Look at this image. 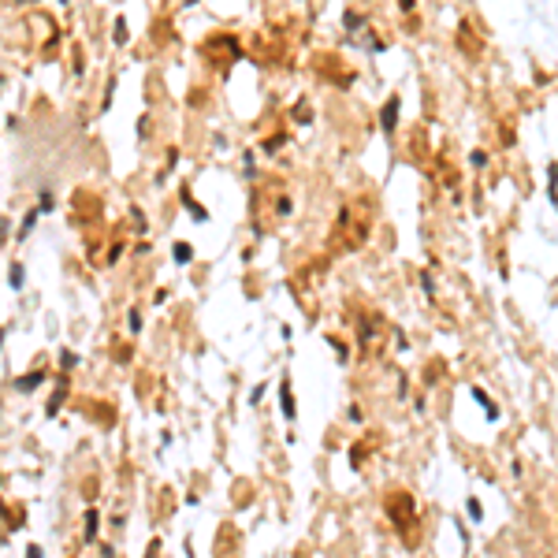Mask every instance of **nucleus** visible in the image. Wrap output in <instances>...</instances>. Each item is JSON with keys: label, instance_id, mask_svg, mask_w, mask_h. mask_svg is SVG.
<instances>
[{"label": "nucleus", "instance_id": "1", "mask_svg": "<svg viewBox=\"0 0 558 558\" xmlns=\"http://www.w3.org/2000/svg\"><path fill=\"white\" fill-rule=\"evenodd\" d=\"M41 380H45V372H41V368H34V372L19 376V380H15V387H19V391H34V387L41 383Z\"/></svg>", "mask_w": 558, "mask_h": 558}, {"label": "nucleus", "instance_id": "2", "mask_svg": "<svg viewBox=\"0 0 558 558\" xmlns=\"http://www.w3.org/2000/svg\"><path fill=\"white\" fill-rule=\"evenodd\" d=\"M394 119H398V97H391L383 105V130H394Z\"/></svg>", "mask_w": 558, "mask_h": 558}, {"label": "nucleus", "instance_id": "3", "mask_svg": "<svg viewBox=\"0 0 558 558\" xmlns=\"http://www.w3.org/2000/svg\"><path fill=\"white\" fill-rule=\"evenodd\" d=\"M472 398H476L480 406H484V413H488V417H491V421H495V417H499V406H491V398H488V394H484V391H480V387H476V391H472Z\"/></svg>", "mask_w": 558, "mask_h": 558}, {"label": "nucleus", "instance_id": "4", "mask_svg": "<svg viewBox=\"0 0 558 558\" xmlns=\"http://www.w3.org/2000/svg\"><path fill=\"white\" fill-rule=\"evenodd\" d=\"M97 525H101L97 510H90V514H86V543H93V540H97Z\"/></svg>", "mask_w": 558, "mask_h": 558}, {"label": "nucleus", "instance_id": "5", "mask_svg": "<svg viewBox=\"0 0 558 558\" xmlns=\"http://www.w3.org/2000/svg\"><path fill=\"white\" fill-rule=\"evenodd\" d=\"M279 394H283V413H287V417H294V394H290V383H287V380H283Z\"/></svg>", "mask_w": 558, "mask_h": 558}, {"label": "nucleus", "instance_id": "6", "mask_svg": "<svg viewBox=\"0 0 558 558\" xmlns=\"http://www.w3.org/2000/svg\"><path fill=\"white\" fill-rule=\"evenodd\" d=\"M190 257H194V246H190V242H175V261H179V264H186Z\"/></svg>", "mask_w": 558, "mask_h": 558}, {"label": "nucleus", "instance_id": "7", "mask_svg": "<svg viewBox=\"0 0 558 558\" xmlns=\"http://www.w3.org/2000/svg\"><path fill=\"white\" fill-rule=\"evenodd\" d=\"M63 398H67V391H63V387H60V391H56V394H52V398H49V417H52V413H60V406H63Z\"/></svg>", "mask_w": 558, "mask_h": 558}, {"label": "nucleus", "instance_id": "8", "mask_svg": "<svg viewBox=\"0 0 558 558\" xmlns=\"http://www.w3.org/2000/svg\"><path fill=\"white\" fill-rule=\"evenodd\" d=\"M8 283H12V287H15V290H19V287H23V264H15V268H12V279H8Z\"/></svg>", "mask_w": 558, "mask_h": 558}, {"label": "nucleus", "instance_id": "9", "mask_svg": "<svg viewBox=\"0 0 558 558\" xmlns=\"http://www.w3.org/2000/svg\"><path fill=\"white\" fill-rule=\"evenodd\" d=\"M34 220H37V209H34V212H26V220H23V231H19V234H23V238H26V234H30Z\"/></svg>", "mask_w": 558, "mask_h": 558}, {"label": "nucleus", "instance_id": "10", "mask_svg": "<svg viewBox=\"0 0 558 558\" xmlns=\"http://www.w3.org/2000/svg\"><path fill=\"white\" fill-rule=\"evenodd\" d=\"M60 365H63V368H74V365H78V357H74V354H67V350H63V354H60Z\"/></svg>", "mask_w": 558, "mask_h": 558}, {"label": "nucleus", "instance_id": "11", "mask_svg": "<svg viewBox=\"0 0 558 558\" xmlns=\"http://www.w3.org/2000/svg\"><path fill=\"white\" fill-rule=\"evenodd\" d=\"M123 41H127V23L119 19V23H116V45H123Z\"/></svg>", "mask_w": 558, "mask_h": 558}, {"label": "nucleus", "instance_id": "12", "mask_svg": "<svg viewBox=\"0 0 558 558\" xmlns=\"http://www.w3.org/2000/svg\"><path fill=\"white\" fill-rule=\"evenodd\" d=\"M465 506H469V517H472V521H480V503H476V499H469Z\"/></svg>", "mask_w": 558, "mask_h": 558}, {"label": "nucleus", "instance_id": "13", "mask_svg": "<svg viewBox=\"0 0 558 558\" xmlns=\"http://www.w3.org/2000/svg\"><path fill=\"white\" fill-rule=\"evenodd\" d=\"M261 398H264V383H257V387H253V394H250V402H261Z\"/></svg>", "mask_w": 558, "mask_h": 558}, {"label": "nucleus", "instance_id": "14", "mask_svg": "<svg viewBox=\"0 0 558 558\" xmlns=\"http://www.w3.org/2000/svg\"><path fill=\"white\" fill-rule=\"evenodd\" d=\"M26 558H41V547H26Z\"/></svg>", "mask_w": 558, "mask_h": 558}]
</instances>
